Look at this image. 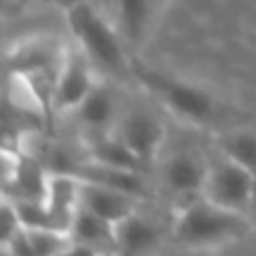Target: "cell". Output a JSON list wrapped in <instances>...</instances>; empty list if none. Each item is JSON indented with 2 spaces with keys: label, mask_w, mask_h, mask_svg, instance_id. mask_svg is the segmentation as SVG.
<instances>
[{
  "label": "cell",
  "mask_w": 256,
  "mask_h": 256,
  "mask_svg": "<svg viewBox=\"0 0 256 256\" xmlns=\"http://www.w3.org/2000/svg\"><path fill=\"white\" fill-rule=\"evenodd\" d=\"M112 256H117V254H112Z\"/></svg>",
  "instance_id": "24"
},
{
  "label": "cell",
  "mask_w": 256,
  "mask_h": 256,
  "mask_svg": "<svg viewBox=\"0 0 256 256\" xmlns=\"http://www.w3.org/2000/svg\"><path fill=\"white\" fill-rule=\"evenodd\" d=\"M155 0H120L112 12V22L120 30L126 45H137L146 38L150 18H153Z\"/></svg>",
  "instance_id": "14"
},
{
  "label": "cell",
  "mask_w": 256,
  "mask_h": 256,
  "mask_svg": "<svg viewBox=\"0 0 256 256\" xmlns=\"http://www.w3.org/2000/svg\"><path fill=\"white\" fill-rule=\"evenodd\" d=\"M68 48H58V43L45 38H34L20 43L7 56V70L12 76L30 74H58Z\"/></svg>",
  "instance_id": "8"
},
{
  "label": "cell",
  "mask_w": 256,
  "mask_h": 256,
  "mask_svg": "<svg viewBox=\"0 0 256 256\" xmlns=\"http://www.w3.org/2000/svg\"><path fill=\"white\" fill-rule=\"evenodd\" d=\"M250 209L256 214V178H254V189H252V200H250Z\"/></svg>",
  "instance_id": "22"
},
{
  "label": "cell",
  "mask_w": 256,
  "mask_h": 256,
  "mask_svg": "<svg viewBox=\"0 0 256 256\" xmlns=\"http://www.w3.org/2000/svg\"><path fill=\"white\" fill-rule=\"evenodd\" d=\"M74 115L81 128L90 137L110 132V128L117 124V106H115V94H112L110 86L104 79H99L94 84V88L90 90V94L74 110Z\"/></svg>",
  "instance_id": "9"
},
{
  "label": "cell",
  "mask_w": 256,
  "mask_h": 256,
  "mask_svg": "<svg viewBox=\"0 0 256 256\" xmlns=\"http://www.w3.org/2000/svg\"><path fill=\"white\" fill-rule=\"evenodd\" d=\"M74 176L84 182H94V184L110 186V189L124 191V194L135 196V198H144L146 196V182H144V178H142V173H137V171H122V168L104 166V164L90 160V162L79 164Z\"/></svg>",
  "instance_id": "13"
},
{
  "label": "cell",
  "mask_w": 256,
  "mask_h": 256,
  "mask_svg": "<svg viewBox=\"0 0 256 256\" xmlns=\"http://www.w3.org/2000/svg\"><path fill=\"white\" fill-rule=\"evenodd\" d=\"M254 178L256 176L250 173L248 168L238 166L236 162L220 155L216 162H209V176L202 196L225 209L245 214L250 209V200H252Z\"/></svg>",
  "instance_id": "4"
},
{
  "label": "cell",
  "mask_w": 256,
  "mask_h": 256,
  "mask_svg": "<svg viewBox=\"0 0 256 256\" xmlns=\"http://www.w3.org/2000/svg\"><path fill=\"white\" fill-rule=\"evenodd\" d=\"M115 132L122 142L146 164H150L160 153L164 142V124L155 112L144 106H132L130 110L117 122Z\"/></svg>",
  "instance_id": "6"
},
{
  "label": "cell",
  "mask_w": 256,
  "mask_h": 256,
  "mask_svg": "<svg viewBox=\"0 0 256 256\" xmlns=\"http://www.w3.org/2000/svg\"><path fill=\"white\" fill-rule=\"evenodd\" d=\"M117 236V256H146L150 250L158 245L160 230L153 220L130 214L122 222L115 225Z\"/></svg>",
  "instance_id": "12"
},
{
  "label": "cell",
  "mask_w": 256,
  "mask_h": 256,
  "mask_svg": "<svg viewBox=\"0 0 256 256\" xmlns=\"http://www.w3.org/2000/svg\"><path fill=\"white\" fill-rule=\"evenodd\" d=\"M70 236L76 243H84L88 248L97 250L102 256H112L117 254V236H115V225L106 218L92 214L90 209L81 207L76 209L74 218L70 225Z\"/></svg>",
  "instance_id": "11"
},
{
  "label": "cell",
  "mask_w": 256,
  "mask_h": 256,
  "mask_svg": "<svg viewBox=\"0 0 256 256\" xmlns=\"http://www.w3.org/2000/svg\"><path fill=\"white\" fill-rule=\"evenodd\" d=\"M102 79L79 48H68L54 84V112H74Z\"/></svg>",
  "instance_id": "5"
},
{
  "label": "cell",
  "mask_w": 256,
  "mask_h": 256,
  "mask_svg": "<svg viewBox=\"0 0 256 256\" xmlns=\"http://www.w3.org/2000/svg\"><path fill=\"white\" fill-rule=\"evenodd\" d=\"M218 150L227 160L248 168L256 176V132L252 130H230L218 140Z\"/></svg>",
  "instance_id": "16"
},
{
  "label": "cell",
  "mask_w": 256,
  "mask_h": 256,
  "mask_svg": "<svg viewBox=\"0 0 256 256\" xmlns=\"http://www.w3.org/2000/svg\"><path fill=\"white\" fill-rule=\"evenodd\" d=\"M2 256H9V254H7V252H2Z\"/></svg>",
  "instance_id": "23"
},
{
  "label": "cell",
  "mask_w": 256,
  "mask_h": 256,
  "mask_svg": "<svg viewBox=\"0 0 256 256\" xmlns=\"http://www.w3.org/2000/svg\"><path fill=\"white\" fill-rule=\"evenodd\" d=\"M245 232H248L245 214L225 209L204 196L186 202L173 222V238L182 248L194 250L225 245L240 238Z\"/></svg>",
  "instance_id": "2"
},
{
  "label": "cell",
  "mask_w": 256,
  "mask_h": 256,
  "mask_svg": "<svg viewBox=\"0 0 256 256\" xmlns=\"http://www.w3.org/2000/svg\"><path fill=\"white\" fill-rule=\"evenodd\" d=\"M130 74L140 81V86L148 94H153L164 108L178 115L189 124H212L218 112V104L204 88L189 84L184 79L171 76L166 72L153 70L142 61H132Z\"/></svg>",
  "instance_id": "3"
},
{
  "label": "cell",
  "mask_w": 256,
  "mask_h": 256,
  "mask_svg": "<svg viewBox=\"0 0 256 256\" xmlns=\"http://www.w3.org/2000/svg\"><path fill=\"white\" fill-rule=\"evenodd\" d=\"M43 2L52 4V7L61 9V12H63V14H66V12H70V9H72V7H76V4L86 2V0H43Z\"/></svg>",
  "instance_id": "20"
},
{
  "label": "cell",
  "mask_w": 256,
  "mask_h": 256,
  "mask_svg": "<svg viewBox=\"0 0 256 256\" xmlns=\"http://www.w3.org/2000/svg\"><path fill=\"white\" fill-rule=\"evenodd\" d=\"M137 200L140 198L128 196L124 191L81 180V207L90 209L92 214L110 220L112 225H117V222H122L124 218L137 212V207H135Z\"/></svg>",
  "instance_id": "10"
},
{
  "label": "cell",
  "mask_w": 256,
  "mask_h": 256,
  "mask_svg": "<svg viewBox=\"0 0 256 256\" xmlns=\"http://www.w3.org/2000/svg\"><path fill=\"white\" fill-rule=\"evenodd\" d=\"M56 256H102L97 252V250H92V248H88V245H84V243H76V240H72L68 248H63L61 252H58Z\"/></svg>",
  "instance_id": "19"
},
{
  "label": "cell",
  "mask_w": 256,
  "mask_h": 256,
  "mask_svg": "<svg viewBox=\"0 0 256 256\" xmlns=\"http://www.w3.org/2000/svg\"><path fill=\"white\" fill-rule=\"evenodd\" d=\"M207 176L209 162L196 150H178L164 162V186L184 204L204 194Z\"/></svg>",
  "instance_id": "7"
},
{
  "label": "cell",
  "mask_w": 256,
  "mask_h": 256,
  "mask_svg": "<svg viewBox=\"0 0 256 256\" xmlns=\"http://www.w3.org/2000/svg\"><path fill=\"white\" fill-rule=\"evenodd\" d=\"M90 2H94L104 14H108V16L112 18V12H115V7L120 4V0H90Z\"/></svg>",
  "instance_id": "21"
},
{
  "label": "cell",
  "mask_w": 256,
  "mask_h": 256,
  "mask_svg": "<svg viewBox=\"0 0 256 256\" xmlns=\"http://www.w3.org/2000/svg\"><path fill=\"white\" fill-rule=\"evenodd\" d=\"M2 252H7L9 256H40V254L34 250V245L30 243V238H27L25 227H22V230L18 232V234L14 236L9 243L2 245Z\"/></svg>",
  "instance_id": "18"
},
{
  "label": "cell",
  "mask_w": 256,
  "mask_h": 256,
  "mask_svg": "<svg viewBox=\"0 0 256 256\" xmlns=\"http://www.w3.org/2000/svg\"><path fill=\"white\" fill-rule=\"evenodd\" d=\"M30 243L40 256H56L63 248L72 243V236L68 232L58 230H25Z\"/></svg>",
  "instance_id": "17"
},
{
  "label": "cell",
  "mask_w": 256,
  "mask_h": 256,
  "mask_svg": "<svg viewBox=\"0 0 256 256\" xmlns=\"http://www.w3.org/2000/svg\"><path fill=\"white\" fill-rule=\"evenodd\" d=\"M66 20L76 48L90 58L99 76H124L130 74L132 61L128 58L126 40L112 18L104 14L94 2H86L66 12Z\"/></svg>",
  "instance_id": "1"
},
{
  "label": "cell",
  "mask_w": 256,
  "mask_h": 256,
  "mask_svg": "<svg viewBox=\"0 0 256 256\" xmlns=\"http://www.w3.org/2000/svg\"><path fill=\"white\" fill-rule=\"evenodd\" d=\"M88 150H90V160L104 164V166L122 168V171H137V173H144V168L148 166L144 160L137 158V155L128 148L115 132L90 137Z\"/></svg>",
  "instance_id": "15"
}]
</instances>
